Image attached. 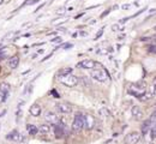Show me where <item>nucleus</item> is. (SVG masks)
<instances>
[{
    "label": "nucleus",
    "mask_w": 156,
    "mask_h": 144,
    "mask_svg": "<svg viewBox=\"0 0 156 144\" xmlns=\"http://www.w3.org/2000/svg\"><path fill=\"white\" fill-rule=\"evenodd\" d=\"M40 0H28V1H25L24 4H23V6H27V5H33V4H36V2H39Z\"/></svg>",
    "instance_id": "obj_19"
},
{
    "label": "nucleus",
    "mask_w": 156,
    "mask_h": 144,
    "mask_svg": "<svg viewBox=\"0 0 156 144\" xmlns=\"http://www.w3.org/2000/svg\"><path fill=\"white\" fill-rule=\"evenodd\" d=\"M91 78H94L98 82H106L109 78V73L106 68H103L102 66H100L98 68H93L90 72Z\"/></svg>",
    "instance_id": "obj_2"
},
{
    "label": "nucleus",
    "mask_w": 156,
    "mask_h": 144,
    "mask_svg": "<svg viewBox=\"0 0 156 144\" xmlns=\"http://www.w3.org/2000/svg\"><path fill=\"white\" fill-rule=\"evenodd\" d=\"M109 12H111V9H108V10H107V11H106V12H103V13H102V16H101V17H102V18H103V17H106V16H107V15H108V13H109Z\"/></svg>",
    "instance_id": "obj_24"
},
{
    "label": "nucleus",
    "mask_w": 156,
    "mask_h": 144,
    "mask_svg": "<svg viewBox=\"0 0 156 144\" xmlns=\"http://www.w3.org/2000/svg\"><path fill=\"white\" fill-rule=\"evenodd\" d=\"M55 107L59 113H62V114H69L72 112V106L67 102H59L55 104Z\"/></svg>",
    "instance_id": "obj_7"
},
{
    "label": "nucleus",
    "mask_w": 156,
    "mask_h": 144,
    "mask_svg": "<svg viewBox=\"0 0 156 144\" xmlns=\"http://www.w3.org/2000/svg\"><path fill=\"white\" fill-rule=\"evenodd\" d=\"M29 112H30V114H31L33 117H39L40 114H41V107H40V104L34 103V104L30 107Z\"/></svg>",
    "instance_id": "obj_15"
},
{
    "label": "nucleus",
    "mask_w": 156,
    "mask_h": 144,
    "mask_svg": "<svg viewBox=\"0 0 156 144\" xmlns=\"http://www.w3.org/2000/svg\"><path fill=\"white\" fill-rule=\"evenodd\" d=\"M100 66H101L100 64H98L94 60H90V59H84V60H82L77 64V67L84 68V70H93V68H98Z\"/></svg>",
    "instance_id": "obj_5"
},
{
    "label": "nucleus",
    "mask_w": 156,
    "mask_h": 144,
    "mask_svg": "<svg viewBox=\"0 0 156 144\" xmlns=\"http://www.w3.org/2000/svg\"><path fill=\"white\" fill-rule=\"evenodd\" d=\"M129 94L135 96L137 99L142 100V101H145V93H147V86H145V83L144 82H139L136 84H132L130 88H129Z\"/></svg>",
    "instance_id": "obj_1"
},
{
    "label": "nucleus",
    "mask_w": 156,
    "mask_h": 144,
    "mask_svg": "<svg viewBox=\"0 0 156 144\" xmlns=\"http://www.w3.org/2000/svg\"><path fill=\"white\" fill-rule=\"evenodd\" d=\"M72 128L75 131H80L84 128V114L83 113H80V112L76 113L73 121H72Z\"/></svg>",
    "instance_id": "obj_4"
},
{
    "label": "nucleus",
    "mask_w": 156,
    "mask_h": 144,
    "mask_svg": "<svg viewBox=\"0 0 156 144\" xmlns=\"http://www.w3.org/2000/svg\"><path fill=\"white\" fill-rule=\"evenodd\" d=\"M27 131L29 132V135H37L39 132V127L36 125H33V124H28L27 125Z\"/></svg>",
    "instance_id": "obj_17"
},
{
    "label": "nucleus",
    "mask_w": 156,
    "mask_h": 144,
    "mask_svg": "<svg viewBox=\"0 0 156 144\" xmlns=\"http://www.w3.org/2000/svg\"><path fill=\"white\" fill-rule=\"evenodd\" d=\"M10 90H11L10 84H7V83H1L0 84V91L2 93V95L5 96V99H7V96L10 95Z\"/></svg>",
    "instance_id": "obj_13"
},
{
    "label": "nucleus",
    "mask_w": 156,
    "mask_h": 144,
    "mask_svg": "<svg viewBox=\"0 0 156 144\" xmlns=\"http://www.w3.org/2000/svg\"><path fill=\"white\" fill-rule=\"evenodd\" d=\"M131 113H132V115H133V118L136 119V120H140V119H143V112H142V109L139 108V106H133L132 107V109H131Z\"/></svg>",
    "instance_id": "obj_12"
},
{
    "label": "nucleus",
    "mask_w": 156,
    "mask_h": 144,
    "mask_svg": "<svg viewBox=\"0 0 156 144\" xmlns=\"http://www.w3.org/2000/svg\"><path fill=\"white\" fill-rule=\"evenodd\" d=\"M64 12H65V9H60V10H59V11H58V13H59V15H60V13L62 15Z\"/></svg>",
    "instance_id": "obj_28"
},
{
    "label": "nucleus",
    "mask_w": 156,
    "mask_h": 144,
    "mask_svg": "<svg viewBox=\"0 0 156 144\" xmlns=\"http://www.w3.org/2000/svg\"><path fill=\"white\" fill-rule=\"evenodd\" d=\"M149 51L153 52V53H156V46H150L149 47Z\"/></svg>",
    "instance_id": "obj_23"
},
{
    "label": "nucleus",
    "mask_w": 156,
    "mask_h": 144,
    "mask_svg": "<svg viewBox=\"0 0 156 144\" xmlns=\"http://www.w3.org/2000/svg\"><path fill=\"white\" fill-rule=\"evenodd\" d=\"M18 64H20V57H18V55H13V57L10 58V60H9V66H10L12 70L17 68V67H18Z\"/></svg>",
    "instance_id": "obj_14"
},
{
    "label": "nucleus",
    "mask_w": 156,
    "mask_h": 144,
    "mask_svg": "<svg viewBox=\"0 0 156 144\" xmlns=\"http://www.w3.org/2000/svg\"><path fill=\"white\" fill-rule=\"evenodd\" d=\"M51 42H52V43H59V42H61V37H59V36H57V37L52 39V40H51Z\"/></svg>",
    "instance_id": "obj_20"
},
{
    "label": "nucleus",
    "mask_w": 156,
    "mask_h": 144,
    "mask_svg": "<svg viewBox=\"0 0 156 144\" xmlns=\"http://www.w3.org/2000/svg\"><path fill=\"white\" fill-rule=\"evenodd\" d=\"M4 101H6V99H5V96L2 95V93L0 91V103H2Z\"/></svg>",
    "instance_id": "obj_22"
},
{
    "label": "nucleus",
    "mask_w": 156,
    "mask_h": 144,
    "mask_svg": "<svg viewBox=\"0 0 156 144\" xmlns=\"http://www.w3.org/2000/svg\"><path fill=\"white\" fill-rule=\"evenodd\" d=\"M5 58V53H4V51H0V60H2Z\"/></svg>",
    "instance_id": "obj_25"
},
{
    "label": "nucleus",
    "mask_w": 156,
    "mask_h": 144,
    "mask_svg": "<svg viewBox=\"0 0 156 144\" xmlns=\"http://www.w3.org/2000/svg\"><path fill=\"white\" fill-rule=\"evenodd\" d=\"M70 47H72V43H65V44H62V48L64 49H69Z\"/></svg>",
    "instance_id": "obj_21"
},
{
    "label": "nucleus",
    "mask_w": 156,
    "mask_h": 144,
    "mask_svg": "<svg viewBox=\"0 0 156 144\" xmlns=\"http://www.w3.org/2000/svg\"><path fill=\"white\" fill-rule=\"evenodd\" d=\"M95 126V118L91 114H84V127L91 130Z\"/></svg>",
    "instance_id": "obj_10"
},
{
    "label": "nucleus",
    "mask_w": 156,
    "mask_h": 144,
    "mask_svg": "<svg viewBox=\"0 0 156 144\" xmlns=\"http://www.w3.org/2000/svg\"><path fill=\"white\" fill-rule=\"evenodd\" d=\"M44 119H46V121L48 124H51V125H54V124H58L59 123V117L54 113V112H51V111H48V112H46V114H44Z\"/></svg>",
    "instance_id": "obj_9"
},
{
    "label": "nucleus",
    "mask_w": 156,
    "mask_h": 144,
    "mask_svg": "<svg viewBox=\"0 0 156 144\" xmlns=\"http://www.w3.org/2000/svg\"><path fill=\"white\" fill-rule=\"evenodd\" d=\"M0 71H1V67H0Z\"/></svg>",
    "instance_id": "obj_31"
},
{
    "label": "nucleus",
    "mask_w": 156,
    "mask_h": 144,
    "mask_svg": "<svg viewBox=\"0 0 156 144\" xmlns=\"http://www.w3.org/2000/svg\"><path fill=\"white\" fill-rule=\"evenodd\" d=\"M6 138H7L9 141H12V142H16V143H20V142L24 141L23 135H22L20 132H18L17 130H13L12 132H10V133L6 136Z\"/></svg>",
    "instance_id": "obj_6"
},
{
    "label": "nucleus",
    "mask_w": 156,
    "mask_h": 144,
    "mask_svg": "<svg viewBox=\"0 0 156 144\" xmlns=\"http://www.w3.org/2000/svg\"><path fill=\"white\" fill-rule=\"evenodd\" d=\"M59 81H60L61 84H64V85H66V86H69V88L76 86L78 84V82H79L77 76H75V75H72V73H69V75H65V76H60Z\"/></svg>",
    "instance_id": "obj_3"
},
{
    "label": "nucleus",
    "mask_w": 156,
    "mask_h": 144,
    "mask_svg": "<svg viewBox=\"0 0 156 144\" xmlns=\"http://www.w3.org/2000/svg\"><path fill=\"white\" fill-rule=\"evenodd\" d=\"M102 33H103V30H100V31H98V35H96V39H95V40H98V37H100V36L102 35Z\"/></svg>",
    "instance_id": "obj_27"
},
{
    "label": "nucleus",
    "mask_w": 156,
    "mask_h": 144,
    "mask_svg": "<svg viewBox=\"0 0 156 144\" xmlns=\"http://www.w3.org/2000/svg\"><path fill=\"white\" fill-rule=\"evenodd\" d=\"M130 7V5H127V4H125V5H122V9H129Z\"/></svg>",
    "instance_id": "obj_29"
},
{
    "label": "nucleus",
    "mask_w": 156,
    "mask_h": 144,
    "mask_svg": "<svg viewBox=\"0 0 156 144\" xmlns=\"http://www.w3.org/2000/svg\"><path fill=\"white\" fill-rule=\"evenodd\" d=\"M140 141V133L139 132H131L126 135L125 137V143L126 144H137Z\"/></svg>",
    "instance_id": "obj_8"
},
{
    "label": "nucleus",
    "mask_w": 156,
    "mask_h": 144,
    "mask_svg": "<svg viewBox=\"0 0 156 144\" xmlns=\"http://www.w3.org/2000/svg\"><path fill=\"white\" fill-rule=\"evenodd\" d=\"M69 73H72V68L71 67H64V68H60L58 71V76H65V75H69Z\"/></svg>",
    "instance_id": "obj_18"
},
{
    "label": "nucleus",
    "mask_w": 156,
    "mask_h": 144,
    "mask_svg": "<svg viewBox=\"0 0 156 144\" xmlns=\"http://www.w3.org/2000/svg\"><path fill=\"white\" fill-rule=\"evenodd\" d=\"M2 2H4V0H0V5H1V4H2Z\"/></svg>",
    "instance_id": "obj_30"
},
{
    "label": "nucleus",
    "mask_w": 156,
    "mask_h": 144,
    "mask_svg": "<svg viewBox=\"0 0 156 144\" xmlns=\"http://www.w3.org/2000/svg\"><path fill=\"white\" fill-rule=\"evenodd\" d=\"M51 130H52L51 124H42V125H40V127H39V132L43 133V135L49 133V132H51Z\"/></svg>",
    "instance_id": "obj_16"
},
{
    "label": "nucleus",
    "mask_w": 156,
    "mask_h": 144,
    "mask_svg": "<svg viewBox=\"0 0 156 144\" xmlns=\"http://www.w3.org/2000/svg\"><path fill=\"white\" fill-rule=\"evenodd\" d=\"M51 93H52V94L54 95V97H60V96H59V94H58V93H57V91H55V90H52Z\"/></svg>",
    "instance_id": "obj_26"
},
{
    "label": "nucleus",
    "mask_w": 156,
    "mask_h": 144,
    "mask_svg": "<svg viewBox=\"0 0 156 144\" xmlns=\"http://www.w3.org/2000/svg\"><path fill=\"white\" fill-rule=\"evenodd\" d=\"M64 127H65V125H62V124H54L53 125V130H54V135H55V137L57 138H61V137H64Z\"/></svg>",
    "instance_id": "obj_11"
}]
</instances>
